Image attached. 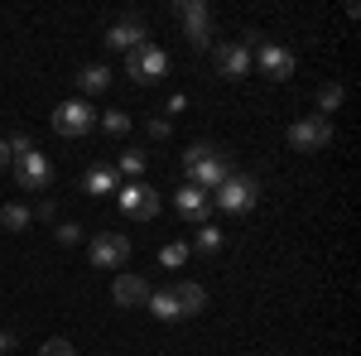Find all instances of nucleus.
<instances>
[{"instance_id": "nucleus-5", "label": "nucleus", "mask_w": 361, "mask_h": 356, "mask_svg": "<svg viewBox=\"0 0 361 356\" xmlns=\"http://www.w3.org/2000/svg\"><path fill=\"white\" fill-rule=\"evenodd\" d=\"M126 73H130L140 87H154L159 78H169V54L159 44H140V49L126 54Z\"/></svg>"}, {"instance_id": "nucleus-18", "label": "nucleus", "mask_w": 361, "mask_h": 356, "mask_svg": "<svg viewBox=\"0 0 361 356\" xmlns=\"http://www.w3.org/2000/svg\"><path fill=\"white\" fill-rule=\"evenodd\" d=\"M29 221H34V207H25V202H5L0 207V226L5 231H25Z\"/></svg>"}, {"instance_id": "nucleus-19", "label": "nucleus", "mask_w": 361, "mask_h": 356, "mask_svg": "<svg viewBox=\"0 0 361 356\" xmlns=\"http://www.w3.org/2000/svg\"><path fill=\"white\" fill-rule=\"evenodd\" d=\"M149 313L159 323H178V308H173V294L169 289H149Z\"/></svg>"}, {"instance_id": "nucleus-7", "label": "nucleus", "mask_w": 361, "mask_h": 356, "mask_svg": "<svg viewBox=\"0 0 361 356\" xmlns=\"http://www.w3.org/2000/svg\"><path fill=\"white\" fill-rule=\"evenodd\" d=\"M87 255H92L97 270H121V265L130 260V236H121V231H97V236L87 241Z\"/></svg>"}, {"instance_id": "nucleus-26", "label": "nucleus", "mask_w": 361, "mask_h": 356, "mask_svg": "<svg viewBox=\"0 0 361 356\" xmlns=\"http://www.w3.org/2000/svg\"><path fill=\"white\" fill-rule=\"evenodd\" d=\"M39 356H78V347H73L68 337H49V342L39 347Z\"/></svg>"}, {"instance_id": "nucleus-10", "label": "nucleus", "mask_w": 361, "mask_h": 356, "mask_svg": "<svg viewBox=\"0 0 361 356\" xmlns=\"http://www.w3.org/2000/svg\"><path fill=\"white\" fill-rule=\"evenodd\" d=\"M250 68H255V54H250L241 39H226V44H217V73L222 78H250Z\"/></svg>"}, {"instance_id": "nucleus-23", "label": "nucleus", "mask_w": 361, "mask_h": 356, "mask_svg": "<svg viewBox=\"0 0 361 356\" xmlns=\"http://www.w3.org/2000/svg\"><path fill=\"white\" fill-rule=\"evenodd\" d=\"M97 121H102L106 135H126V130H130V116H126V111H106V116H97Z\"/></svg>"}, {"instance_id": "nucleus-6", "label": "nucleus", "mask_w": 361, "mask_h": 356, "mask_svg": "<svg viewBox=\"0 0 361 356\" xmlns=\"http://www.w3.org/2000/svg\"><path fill=\"white\" fill-rule=\"evenodd\" d=\"M289 145H294L299 154L328 149V145H333V121H328V116H304V121H294V125H289Z\"/></svg>"}, {"instance_id": "nucleus-3", "label": "nucleus", "mask_w": 361, "mask_h": 356, "mask_svg": "<svg viewBox=\"0 0 361 356\" xmlns=\"http://www.w3.org/2000/svg\"><path fill=\"white\" fill-rule=\"evenodd\" d=\"M212 202H217L222 212H231V217H246L250 207L260 202V183H255L250 173H231L222 188L212 192Z\"/></svg>"}, {"instance_id": "nucleus-4", "label": "nucleus", "mask_w": 361, "mask_h": 356, "mask_svg": "<svg viewBox=\"0 0 361 356\" xmlns=\"http://www.w3.org/2000/svg\"><path fill=\"white\" fill-rule=\"evenodd\" d=\"M54 130H58V135H68V140L92 135V130H97V106H92L87 97L58 102V111H54Z\"/></svg>"}, {"instance_id": "nucleus-21", "label": "nucleus", "mask_w": 361, "mask_h": 356, "mask_svg": "<svg viewBox=\"0 0 361 356\" xmlns=\"http://www.w3.org/2000/svg\"><path fill=\"white\" fill-rule=\"evenodd\" d=\"M116 168H121V173H126V178H130V183H135L140 173H145V154H140V149H126V154H121V159H116Z\"/></svg>"}, {"instance_id": "nucleus-17", "label": "nucleus", "mask_w": 361, "mask_h": 356, "mask_svg": "<svg viewBox=\"0 0 361 356\" xmlns=\"http://www.w3.org/2000/svg\"><path fill=\"white\" fill-rule=\"evenodd\" d=\"M82 192H92V197H106V192H116V168H87L82 173Z\"/></svg>"}, {"instance_id": "nucleus-9", "label": "nucleus", "mask_w": 361, "mask_h": 356, "mask_svg": "<svg viewBox=\"0 0 361 356\" xmlns=\"http://www.w3.org/2000/svg\"><path fill=\"white\" fill-rule=\"evenodd\" d=\"M226 178H231V164H226V154H222V149L202 154V159H197V164L188 168V183H193V188H202L207 197H212V192L222 188Z\"/></svg>"}, {"instance_id": "nucleus-16", "label": "nucleus", "mask_w": 361, "mask_h": 356, "mask_svg": "<svg viewBox=\"0 0 361 356\" xmlns=\"http://www.w3.org/2000/svg\"><path fill=\"white\" fill-rule=\"evenodd\" d=\"M78 87H82L87 97L106 92V87H111V68H106V63H87L82 73H78Z\"/></svg>"}, {"instance_id": "nucleus-28", "label": "nucleus", "mask_w": 361, "mask_h": 356, "mask_svg": "<svg viewBox=\"0 0 361 356\" xmlns=\"http://www.w3.org/2000/svg\"><path fill=\"white\" fill-rule=\"evenodd\" d=\"M15 347H20V337L5 328V332H0V356H5V352H15Z\"/></svg>"}, {"instance_id": "nucleus-31", "label": "nucleus", "mask_w": 361, "mask_h": 356, "mask_svg": "<svg viewBox=\"0 0 361 356\" xmlns=\"http://www.w3.org/2000/svg\"><path fill=\"white\" fill-rule=\"evenodd\" d=\"M10 164V145H5V140H0V168Z\"/></svg>"}, {"instance_id": "nucleus-27", "label": "nucleus", "mask_w": 361, "mask_h": 356, "mask_svg": "<svg viewBox=\"0 0 361 356\" xmlns=\"http://www.w3.org/2000/svg\"><path fill=\"white\" fill-rule=\"evenodd\" d=\"M202 154H212V145H202V140H197V145H188V149H183L178 159H183V168H193L197 159H202Z\"/></svg>"}, {"instance_id": "nucleus-11", "label": "nucleus", "mask_w": 361, "mask_h": 356, "mask_svg": "<svg viewBox=\"0 0 361 356\" xmlns=\"http://www.w3.org/2000/svg\"><path fill=\"white\" fill-rule=\"evenodd\" d=\"M255 63H260V73L270 82H289L294 78V54L284 44H255Z\"/></svg>"}, {"instance_id": "nucleus-12", "label": "nucleus", "mask_w": 361, "mask_h": 356, "mask_svg": "<svg viewBox=\"0 0 361 356\" xmlns=\"http://www.w3.org/2000/svg\"><path fill=\"white\" fill-rule=\"evenodd\" d=\"M106 44L121 49V54H130V49H140V44H149V29H145L140 15H121V20L106 29Z\"/></svg>"}, {"instance_id": "nucleus-30", "label": "nucleus", "mask_w": 361, "mask_h": 356, "mask_svg": "<svg viewBox=\"0 0 361 356\" xmlns=\"http://www.w3.org/2000/svg\"><path fill=\"white\" fill-rule=\"evenodd\" d=\"M183 106H188V97H183V92H173V97H169V116H178Z\"/></svg>"}, {"instance_id": "nucleus-2", "label": "nucleus", "mask_w": 361, "mask_h": 356, "mask_svg": "<svg viewBox=\"0 0 361 356\" xmlns=\"http://www.w3.org/2000/svg\"><path fill=\"white\" fill-rule=\"evenodd\" d=\"M173 15L183 20V34H188L193 49H207V44L217 39V20H212V5H207V0H178Z\"/></svg>"}, {"instance_id": "nucleus-25", "label": "nucleus", "mask_w": 361, "mask_h": 356, "mask_svg": "<svg viewBox=\"0 0 361 356\" xmlns=\"http://www.w3.org/2000/svg\"><path fill=\"white\" fill-rule=\"evenodd\" d=\"M54 236H58V246H78V241H82V226H78V221H58Z\"/></svg>"}, {"instance_id": "nucleus-22", "label": "nucleus", "mask_w": 361, "mask_h": 356, "mask_svg": "<svg viewBox=\"0 0 361 356\" xmlns=\"http://www.w3.org/2000/svg\"><path fill=\"white\" fill-rule=\"evenodd\" d=\"M337 106H342V87H337V82H328L323 92H318V116H333Z\"/></svg>"}, {"instance_id": "nucleus-14", "label": "nucleus", "mask_w": 361, "mask_h": 356, "mask_svg": "<svg viewBox=\"0 0 361 356\" xmlns=\"http://www.w3.org/2000/svg\"><path fill=\"white\" fill-rule=\"evenodd\" d=\"M173 207H178V217H188V221H207V212H212V197L202 188H193V183H183V188L173 192Z\"/></svg>"}, {"instance_id": "nucleus-13", "label": "nucleus", "mask_w": 361, "mask_h": 356, "mask_svg": "<svg viewBox=\"0 0 361 356\" xmlns=\"http://www.w3.org/2000/svg\"><path fill=\"white\" fill-rule=\"evenodd\" d=\"M111 299L121 303V308H140V303H149V279H145V274L121 270V274H116V284H111Z\"/></svg>"}, {"instance_id": "nucleus-24", "label": "nucleus", "mask_w": 361, "mask_h": 356, "mask_svg": "<svg viewBox=\"0 0 361 356\" xmlns=\"http://www.w3.org/2000/svg\"><path fill=\"white\" fill-rule=\"evenodd\" d=\"M183 260H188V246H183V241H169V246L159 250V265H169V270H178Z\"/></svg>"}, {"instance_id": "nucleus-15", "label": "nucleus", "mask_w": 361, "mask_h": 356, "mask_svg": "<svg viewBox=\"0 0 361 356\" xmlns=\"http://www.w3.org/2000/svg\"><path fill=\"white\" fill-rule=\"evenodd\" d=\"M169 294H173V308H178V318H193V313H202V303H207V289H202V284H193V279L173 284Z\"/></svg>"}, {"instance_id": "nucleus-20", "label": "nucleus", "mask_w": 361, "mask_h": 356, "mask_svg": "<svg viewBox=\"0 0 361 356\" xmlns=\"http://www.w3.org/2000/svg\"><path fill=\"white\" fill-rule=\"evenodd\" d=\"M193 246L207 250V255H212V250H222V231H217L212 221H202V226H197V236H193Z\"/></svg>"}, {"instance_id": "nucleus-29", "label": "nucleus", "mask_w": 361, "mask_h": 356, "mask_svg": "<svg viewBox=\"0 0 361 356\" xmlns=\"http://www.w3.org/2000/svg\"><path fill=\"white\" fill-rule=\"evenodd\" d=\"M149 135H154V140L169 135V121H164V116H154V121H149Z\"/></svg>"}, {"instance_id": "nucleus-8", "label": "nucleus", "mask_w": 361, "mask_h": 356, "mask_svg": "<svg viewBox=\"0 0 361 356\" xmlns=\"http://www.w3.org/2000/svg\"><path fill=\"white\" fill-rule=\"evenodd\" d=\"M116 202H121V212H126V217H140V221L159 217V192L149 188L145 178L126 183V188H116Z\"/></svg>"}, {"instance_id": "nucleus-1", "label": "nucleus", "mask_w": 361, "mask_h": 356, "mask_svg": "<svg viewBox=\"0 0 361 356\" xmlns=\"http://www.w3.org/2000/svg\"><path fill=\"white\" fill-rule=\"evenodd\" d=\"M5 145H10L15 178H20V188H25V192H44L49 183H54V164H49V154H39L29 135H10Z\"/></svg>"}]
</instances>
